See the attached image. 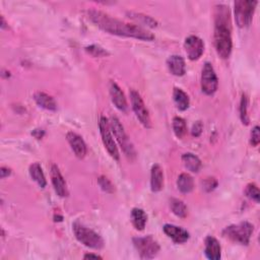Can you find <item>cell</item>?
<instances>
[{"instance_id":"cell-11","label":"cell","mask_w":260,"mask_h":260,"mask_svg":"<svg viewBox=\"0 0 260 260\" xmlns=\"http://www.w3.org/2000/svg\"><path fill=\"white\" fill-rule=\"evenodd\" d=\"M184 48L190 60H197L204 51V43L199 37L192 35L185 39Z\"/></svg>"},{"instance_id":"cell-26","label":"cell","mask_w":260,"mask_h":260,"mask_svg":"<svg viewBox=\"0 0 260 260\" xmlns=\"http://www.w3.org/2000/svg\"><path fill=\"white\" fill-rule=\"evenodd\" d=\"M128 16L130 19L134 20L135 22H138L141 24L143 25H147L150 26V28H155V26L158 25V22L156 20H154L153 18H150L148 16H144L142 15V13H138V12H129Z\"/></svg>"},{"instance_id":"cell-7","label":"cell","mask_w":260,"mask_h":260,"mask_svg":"<svg viewBox=\"0 0 260 260\" xmlns=\"http://www.w3.org/2000/svg\"><path fill=\"white\" fill-rule=\"evenodd\" d=\"M133 245L142 259H152L156 257L160 251L158 241L152 236L134 238Z\"/></svg>"},{"instance_id":"cell-6","label":"cell","mask_w":260,"mask_h":260,"mask_svg":"<svg viewBox=\"0 0 260 260\" xmlns=\"http://www.w3.org/2000/svg\"><path fill=\"white\" fill-rule=\"evenodd\" d=\"M109 123H110V127L111 130L113 131L115 138L117 139V142H119L120 146L122 147L123 152L126 155L127 158L129 159H134L135 158V149L128 138V135L126 134L124 128L121 125L120 121L118 120L117 117H111L110 120H109Z\"/></svg>"},{"instance_id":"cell-28","label":"cell","mask_w":260,"mask_h":260,"mask_svg":"<svg viewBox=\"0 0 260 260\" xmlns=\"http://www.w3.org/2000/svg\"><path fill=\"white\" fill-rule=\"evenodd\" d=\"M248 97L245 94L242 95L241 103H240V118L243 124H249V115H248Z\"/></svg>"},{"instance_id":"cell-13","label":"cell","mask_w":260,"mask_h":260,"mask_svg":"<svg viewBox=\"0 0 260 260\" xmlns=\"http://www.w3.org/2000/svg\"><path fill=\"white\" fill-rule=\"evenodd\" d=\"M68 143L71 144L73 153L78 159H84L87 155V145L83 138L75 132H68L66 135Z\"/></svg>"},{"instance_id":"cell-33","label":"cell","mask_w":260,"mask_h":260,"mask_svg":"<svg viewBox=\"0 0 260 260\" xmlns=\"http://www.w3.org/2000/svg\"><path fill=\"white\" fill-rule=\"evenodd\" d=\"M251 144L253 146H257L260 142V129L258 126H255L253 129H252V132H251V141H250Z\"/></svg>"},{"instance_id":"cell-20","label":"cell","mask_w":260,"mask_h":260,"mask_svg":"<svg viewBox=\"0 0 260 260\" xmlns=\"http://www.w3.org/2000/svg\"><path fill=\"white\" fill-rule=\"evenodd\" d=\"M131 222L138 231H143L147 222V215L142 209H133L131 211Z\"/></svg>"},{"instance_id":"cell-14","label":"cell","mask_w":260,"mask_h":260,"mask_svg":"<svg viewBox=\"0 0 260 260\" xmlns=\"http://www.w3.org/2000/svg\"><path fill=\"white\" fill-rule=\"evenodd\" d=\"M164 233L173 240L176 244H183L188 241L189 233L181 227H177L174 225L167 224L163 228Z\"/></svg>"},{"instance_id":"cell-37","label":"cell","mask_w":260,"mask_h":260,"mask_svg":"<svg viewBox=\"0 0 260 260\" xmlns=\"http://www.w3.org/2000/svg\"><path fill=\"white\" fill-rule=\"evenodd\" d=\"M1 28L2 29H4L5 28V25H6V23H5V20H4V18L3 17H1Z\"/></svg>"},{"instance_id":"cell-4","label":"cell","mask_w":260,"mask_h":260,"mask_svg":"<svg viewBox=\"0 0 260 260\" xmlns=\"http://www.w3.org/2000/svg\"><path fill=\"white\" fill-rule=\"evenodd\" d=\"M257 3L255 0H238L235 2V20L239 28H246L251 24Z\"/></svg>"},{"instance_id":"cell-32","label":"cell","mask_w":260,"mask_h":260,"mask_svg":"<svg viewBox=\"0 0 260 260\" xmlns=\"http://www.w3.org/2000/svg\"><path fill=\"white\" fill-rule=\"evenodd\" d=\"M216 186H217V181L214 179V178H208V179H205L203 182V188L205 189V191H208V192H211V191L215 189Z\"/></svg>"},{"instance_id":"cell-15","label":"cell","mask_w":260,"mask_h":260,"mask_svg":"<svg viewBox=\"0 0 260 260\" xmlns=\"http://www.w3.org/2000/svg\"><path fill=\"white\" fill-rule=\"evenodd\" d=\"M109 90H110V95L113 104L116 106L117 109L120 111L125 112L127 110V101L124 94H123L122 90L119 88V86L115 83V81H110V86H109Z\"/></svg>"},{"instance_id":"cell-8","label":"cell","mask_w":260,"mask_h":260,"mask_svg":"<svg viewBox=\"0 0 260 260\" xmlns=\"http://www.w3.org/2000/svg\"><path fill=\"white\" fill-rule=\"evenodd\" d=\"M99 128H100V133L102 136V141L105 145V148L107 149V152L114 160L118 161L120 158V155L118 152L117 145L113 139L110 123H109V120L106 117L104 116L101 117L100 122H99Z\"/></svg>"},{"instance_id":"cell-3","label":"cell","mask_w":260,"mask_h":260,"mask_svg":"<svg viewBox=\"0 0 260 260\" xmlns=\"http://www.w3.org/2000/svg\"><path fill=\"white\" fill-rule=\"evenodd\" d=\"M72 230L75 238L85 246L92 249H102L104 247L103 238L95 231L85 227L79 222H75L72 225Z\"/></svg>"},{"instance_id":"cell-27","label":"cell","mask_w":260,"mask_h":260,"mask_svg":"<svg viewBox=\"0 0 260 260\" xmlns=\"http://www.w3.org/2000/svg\"><path fill=\"white\" fill-rule=\"evenodd\" d=\"M173 130L178 139H182L187 131L185 120L181 117H175L173 119Z\"/></svg>"},{"instance_id":"cell-30","label":"cell","mask_w":260,"mask_h":260,"mask_svg":"<svg viewBox=\"0 0 260 260\" xmlns=\"http://www.w3.org/2000/svg\"><path fill=\"white\" fill-rule=\"evenodd\" d=\"M245 194L247 195L249 198L253 199L254 201L259 202V198H260L259 189L254 183L247 185V187H246V189H245Z\"/></svg>"},{"instance_id":"cell-17","label":"cell","mask_w":260,"mask_h":260,"mask_svg":"<svg viewBox=\"0 0 260 260\" xmlns=\"http://www.w3.org/2000/svg\"><path fill=\"white\" fill-rule=\"evenodd\" d=\"M167 65L172 74L176 76H183L186 72V65L182 56L172 55L167 60Z\"/></svg>"},{"instance_id":"cell-34","label":"cell","mask_w":260,"mask_h":260,"mask_svg":"<svg viewBox=\"0 0 260 260\" xmlns=\"http://www.w3.org/2000/svg\"><path fill=\"white\" fill-rule=\"evenodd\" d=\"M202 129H203L202 123L200 121H197L193 124L192 130H191V133H192V135L195 136V138H198V136L202 133Z\"/></svg>"},{"instance_id":"cell-19","label":"cell","mask_w":260,"mask_h":260,"mask_svg":"<svg viewBox=\"0 0 260 260\" xmlns=\"http://www.w3.org/2000/svg\"><path fill=\"white\" fill-rule=\"evenodd\" d=\"M34 100L36 101V103L46 110H50V111H55L57 109V104L55 102L51 95H47L46 93L43 92H37L34 95Z\"/></svg>"},{"instance_id":"cell-9","label":"cell","mask_w":260,"mask_h":260,"mask_svg":"<svg viewBox=\"0 0 260 260\" xmlns=\"http://www.w3.org/2000/svg\"><path fill=\"white\" fill-rule=\"evenodd\" d=\"M130 100L133 111L142 124L145 128L152 127V121H150L148 110L139 92H136L135 90H130Z\"/></svg>"},{"instance_id":"cell-10","label":"cell","mask_w":260,"mask_h":260,"mask_svg":"<svg viewBox=\"0 0 260 260\" xmlns=\"http://www.w3.org/2000/svg\"><path fill=\"white\" fill-rule=\"evenodd\" d=\"M218 86V79L213 70V66L207 62L203 65L201 72V90L205 95H213Z\"/></svg>"},{"instance_id":"cell-29","label":"cell","mask_w":260,"mask_h":260,"mask_svg":"<svg viewBox=\"0 0 260 260\" xmlns=\"http://www.w3.org/2000/svg\"><path fill=\"white\" fill-rule=\"evenodd\" d=\"M86 51L94 57H103V56L109 55V53L104 48H102L101 46H98V45L88 46L86 48Z\"/></svg>"},{"instance_id":"cell-24","label":"cell","mask_w":260,"mask_h":260,"mask_svg":"<svg viewBox=\"0 0 260 260\" xmlns=\"http://www.w3.org/2000/svg\"><path fill=\"white\" fill-rule=\"evenodd\" d=\"M177 186L182 193H189L193 190L194 187V182L192 177L189 174L182 173L179 177H178L177 180Z\"/></svg>"},{"instance_id":"cell-16","label":"cell","mask_w":260,"mask_h":260,"mask_svg":"<svg viewBox=\"0 0 260 260\" xmlns=\"http://www.w3.org/2000/svg\"><path fill=\"white\" fill-rule=\"evenodd\" d=\"M205 244V256H207L209 259L211 260H218L221 258L222 255V248H221V245L218 243V241L212 237L209 236L205 238L204 241Z\"/></svg>"},{"instance_id":"cell-18","label":"cell","mask_w":260,"mask_h":260,"mask_svg":"<svg viewBox=\"0 0 260 260\" xmlns=\"http://www.w3.org/2000/svg\"><path fill=\"white\" fill-rule=\"evenodd\" d=\"M164 186V173L160 165L156 164L150 172V188L153 192H159Z\"/></svg>"},{"instance_id":"cell-31","label":"cell","mask_w":260,"mask_h":260,"mask_svg":"<svg viewBox=\"0 0 260 260\" xmlns=\"http://www.w3.org/2000/svg\"><path fill=\"white\" fill-rule=\"evenodd\" d=\"M101 188L105 191V192L107 193H113L115 191V188H114V185L112 184V182L108 179V178L102 176L99 178L98 180Z\"/></svg>"},{"instance_id":"cell-22","label":"cell","mask_w":260,"mask_h":260,"mask_svg":"<svg viewBox=\"0 0 260 260\" xmlns=\"http://www.w3.org/2000/svg\"><path fill=\"white\" fill-rule=\"evenodd\" d=\"M30 175L32 177V179L37 182V184L41 187V188H44L47 184L46 181V178L44 175V172L42 170V167L40 166V164L38 163H34L30 166Z\"/></svg>"},{"instance_id":"cell-21","label":"cell","mask_w":260,"mask_h":260,"mask_svg":"<svg viewBox=\"0 0 260 260\" xmlns=\"http://www.w3.org/2000/svg\"><path fill=\"white\" fill-rule=\"evenodd\" d=\"M173 99H174V102L176 104V107L179 109L180 111H185L188 109L189 107V104H190V101H189V97L188 95L182 91L181 89H174V92H173Z\"/></svg>"},{"instance_id":"cell-1","label":"cell","mask_w":260,"mask_h":260,"mask_svg":"<svg viewBox=\"0 0 260 260\" xmlns=\"http://www.w3.org/2000/svg\"><path fill=\"white\" fill-rule=\"evenodd\" d=\"M87 13L90 21L106 33L143 41H153L155 39L153 33L143 29L142 26L121 22L101 10L90 9L87 11Z\"/></svg>"},{"instance_id":"cell-36","label":"cell","mask_w":260,"mask_h":260,"mask_svg":"<svg viewBox=\"0 0 260 260\" xmlns=\"http://www.w3.org/2000/svg\"><path fill=\"white\" fill-rule=\"evenodd\" d=\"M84 258L85 259H102V257L100 255H98V254H92V253L86 254L84 256Z\"/></svg>"},{"instance_id":"cell-25","label":"cell","mask_w":260,"mask_h":260,"mask_svg":"<svg viewBox=\"0 0 260 260\" xmlns=\"http://www.w3.org/2000/svg\"><path fill=\"white\" fill-rule=\"evenodd\" d=\"M170 207L172 212L181 218H184L187 216L188 211H187V207L185 205V203L180 200V199H177V198H172L170 201Z\"/></svg>"},{"instance_id":"cell-35","label":"cell","mask_w":260,"mask_h":260,"mask_svg":"<svg viewBox=\"0 0 260 260\" xmlns=\"http://www.w3.org/2000/svg\"><path fill=\"white\" fill-rule=\"evenodd\" d=\"M10 173H11L10 169H8V168H6V167H1V169H0V176H1L2 179H4L5 177L9 176Z\"/></svg>"},{"instance_id":"cell-5","label":"cell","mask_w":260,"mask_h":260,"mask_svg":"<svg viewBox=\"0 0 260 260\" xmlns=\"http://www.w3.org/2000/svg\"><path fill=\"white\" fill-rule=\"evenodd\" d=\"M253 233V225L248 222H242L238 225H232L227 227L223 234L230 240L240 243L242 245H248Z\"/></svg>"},{"instance_id":"cell-23","label":"cell","mask_w":260,"mask_h":260,"mask_svg":"<svg viewBox=\"0 0 260 260\" xmlns=\"http://www.w3.org/2000/svg\"><path fill=\"white\" fill-rule=\"evenodd\" d=\"M182 162L184 163V166L190 172L197 173L201 169V161L198 159V157L191 153L184 154L182 156Z\"/></svg>"},{"instance_id":"cell-2","label":"cell","mask_w":260,"mask_h":260,"mask_svg":"<svg viewBox=\"0 0 260 260\" xmlns=\"http://www.w3.org/2000/svg\"><path fill=\"white\" fill-rule=\"evenodd\" d=\"M230 10L227 5L218 4L214 11V47L217 55L223 59L229 58L232 52V35H231Z\"/></svg>"},{"instance_id":"cell-12","label":"cell","mask_w":260,"mask_h":260,"mask_svg":"<svg viewBox=\"0 0 260 260\" xmlns=\"http://www.w3.org/2000/svg\"><path fill=\"white\" fill-rule=\"evenodd\" d=\"M51 179L55 192L60 197H66L68 196V189L64 178L59 170V168L56 165H52L51 167Z\"/></svg>"}]
</instances>
